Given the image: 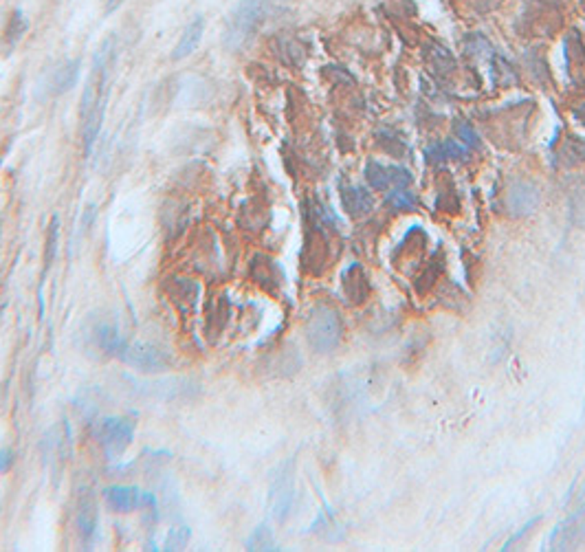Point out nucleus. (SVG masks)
<instances>
[{"label":"nucleus","instance_id":"obj_6","mask_svg":"<svg viewBox=\"0 0 585 552\" xmlns=\"http://www.w3.org/2000/svg\"><path fill=\"white\" fill-rule=\"evenodd\" d=\"M104 502L113 513H130L137 508H154L157 499L150 493H143L137 486H108L104 488Z\"/></svg>","mask_w":585,"mask_h":552},{"label":"nucleus","instance_id":"obj_7","mask_svg":"<svg viewBox=\"0 0 585 552\" xmlns=\"http://www.w3.org/2000/svg\"><path fill=\"white\" fill-rule=\"evenodd\" d=\"M365 178L374 189H399L410 185L412 174L401 165H383L376 161H370L365 167Z\"/></svg>","mask_w":585,"mask_h":552},{"label":"nucleus","instance_id":"obj_10","mask_svg":"<svg viewBox=\"0 0 585 552\" xmlns=\"http://www.w3.org/2000/svg\"><path fill=\"white\" fill-rule=\"evenodd\" d=\"M77 73H79V62H64V64L55 66L49 79H46L44 91L49 95H62L75 84Z\"/></svg>","mask_w":585,"mask_h":552},{"label":"nucleus","instance_id":"obj_9","mask_svg":"<svg viewBox=\"0 0 585 552\" xmlns=\"http://www.w3.org/2000/svg\"><path fill=\"white\" fill-rule=\"evenodd\" d=\"M539 205V191L530 183H512L504 196V207L510 216H528Z\"/></svg>","mask_w":585,"mask_h":552},{"label":"nucleus","instance_id":"obj_23","mask_svg":"<svg viewBox=\"0 0 585 552\" xmlns=\"http://www.w3.org/2000/svg\"><path fill=\"white\" fill-rule=\"evenodd\" d=\"M11 464H14V451H11L9 447L0 449V475L7 473L11 469Z\"/></svg>","mask_w":585,"mask_h":552},{"label":"nucleus","instance_id":"obj_15","mask_svg":"<svg viewBox=\"0 0 585 552\" xmlns=\"http://www.w3.org/2000/svg\"><path fill=\"white\" fill-rule=\"evenodd\" d=\"M200 35H202V20H200V18H196V20L192 22V25H189V27L185 29L183 38L178 40V44H176V49H174L172 57H174V59H181V57H185V55H192V51L196 49L198 42H200Z\"/></svg>","mask_w":585,"mask_h":552},{"label":"nucleus","instance_id":"obj_21","mask_svg":"<svg viewBox=\"0 0 585 552\" xmlns=\"http://www.w3.org/2000/svg\"><path fill=\"white\" fill-rule=\"evenodd\" d=\"M458 137L462 139V143H467L469 148H477V146H480V137H477V132H475L469 124H460V126H458Z\"/></svg>","mask_w":585,"mask_h":552},{"label":"nucleus","instance_id":"obj_4","mask_svg":"<svg viewBox=\"0 0 585 552\" xmlns=\"http://www.w3.org/2000/svg\"><path fill=\"white\" fill-rule=\"evenodd\" d=\"M95 438L104 447L106 455L115 460L130 447V442L135 438V427L126 418H104L95 425Z\"/></svg>","mask_w":585,"mask_h":552},{"label":"nucleus","instance_id":"obj_19","mask_svg":"<svg viewBox=\"0 0 585 552\" xmlns=\"http://www.w3.org/2000/svg\"><path fill=\"white\" fill-rule=\"evenodd\" d=\"M247 550H276V542L269 531V526H260L247 539Z\"/></svg>","mask_w":585,"mask_h":552},{"label":"nucleus","instance_id":"obj_14","mask_svg":"<svg viewBox=\"0 0 585 552\" xmlns=\"http://www.w3.org/2000/svg\"><path fill=\"white\" fill-rule=\"evenodd\" d=\"M427 159L432 163H440V161H462L467 157V148L458 141H443V143H434V146L427 148Z\"/></svg>","mask_w":585,"mask_h":552},{"label":"nucleus","instance_id":"obj_22","mask_svg":"<svg viewBox=\"0 0 585 552\" xmlns=\"http://www.w3.org/2000/svg\"><path fill=\"white\" fill-rule=\"evenodd\" d=\"M49 245H46V264H49L55 256V247H57V218H53V225L49 229Z\"/></svg>","mask_w":585,"mask_h":552},{"label":"nucleus","instance_id":"obj_1","mask_svg":"<svg viewBox=\"0 0 585 552\" xmlns=\"http://www.w3.org/2000/svg\"><path fill=\"white\" fill-rule=\"evenodd\" d=\"M111 62H113V42L108 40L106 44H102V49L95 55L90 77L81 97V137L86 152L93 148L104 122V104H106V88H108V77H111Z\"/></svg>","mask_w":585,"mask_h":552},{"label":"nucleus","instance_id":"obj_11","mask_svg":"<svg viewBox=\"0 0 585 552\" xmlns=\"http://www.w3.org/2000/svg\"><path fill=\"white\" fill-rule=\"evenodd\" d=\"M93 339L97 341V345L102 348L106 354H113V356H119L124 348H126V339L122 337V334H119L117 326H113V323H106V321L95 326Z\"/></svg>","mask_w":585,"mask_h":552},{"label":"nucleus","instance_id":"obj_5","mask_svg":"<svg viewBox=\"0 0 585 552\" xmlns=\"http://www.w3.org/2000/svg\"><path fill=\"white\" fill-rule=\"evenodd\" d=\"M119 359L126 361L128 365L141 370V372H150V374L170 368V359H167V354L161 350V348H157L154 343H148V341L126 343L122 354H119Z\"/></svg>","mask_w":585,"mask_h":552},{"label":"nucleus","instance_id":"obj_12","mask_svg":"<svg viewBox=\"0 0 585 552\" xmlns=\"http://www.w3.org/2000/svg\"><path fill=\"white\" fill-rule=\"evenodd\" d=\"M341 200H343L345 211L352 216H365L374 207V198L370 196V191L363 187H343Z\"/></svg>","mask_w":585,"mask_h":552},{"label":"nucleus","instance_id":"obj_3","mask_svg":"<svg viewBox=\"0 0 585 552\" xmlns=\"http://www.w3.org/2000/svg\"><path fill=\"white\" fill-rule=\"evenodd\" d=\"M341 334H343V328H341V317L337 310L330 306H324V304L313 308V313L308 315V321H306V339L315 352L319 354L332 352L334 348L339 345Z\"/></svg>","mask_w":585,"mask_h":552},{"label":"nucleus","instance_id":"obj_18","mask_svg":"<svg viewBox=\"0 0 585 552\" xmlns=\"http://www.w3.org/2000/svg\"><path fill=\"white\" fill-rule=\"evenodd\" d=\"M189 537H192V531L187 526H174L170 533H167L165 542H163V550L172 552V550H183L189 544Z\"/></svg>","mask_w":585,"mask_h":552},{"label":"nucleus","instance_id":"obj_8","mask_svg":"<svg viewBox=\"0 0 585 552\" xmlns=\"http://www.w3.org/2000/svg\"><path fill=\"white\" fill-rule=\"evenodd\" d=\"M293 466L291 462L280 471V475L273 479L271 486V515L276 522H284L293 504Z\"/></svg>","mask_w":585,"mask_h":552},{"label":"nucleus","instance_id":"obj_20","mask_svg":"<svg viewBox=\"0 0 585 552\" xmlns=\"http://www.w3.org/2000/svg\"><path fill=\"white\" fill-rule=\"evenodd\" d=\"M278 53L286 59V62H300L302 55H304V49H302V44L293 38H280L278 40Z\"/></svg>","mask_w":585,"mask_h":552},{"label":"nucleus","instance_id":"obj_2","mask_svg":"<svg viewBox=\"0 0 585 552\" xmlns=\"http://www.w3.org/2000/svg\"><path fill=\"white\" fill-rule=\"evenodd\" d=\"M276 9H278L276 0H242L233 9L229 20H227L224 44L229 49H238V46L247 44L251 40V35L276 14Z\"/></svg>","mask_w":585,"mask_h":552},{"label":"nucleus","instance_id":"obj_16","mask_svg":"<svg viewBox=\"0 0 585 552\" xmlns=\"http://www.w3.org/2000/svg\"><path fill=\"white\" fill-rule=\"evenodd\" d=\"M27 27H29L27 18L22 16L20 11H14V14H11V18H9V22H7V27H5V33H3V38H5L7 46L18 44V40L22 38V35H25Z\"/></svg>","mask_w":585,"mask_h":552},{"label":"nucleus","instance_id":"obj_24","mask_svg":"<svg viewBox=\"0 0 585 552\" xmlns=\"http://www.w3.org/2000/svg\"><path fill=\"white\" fill-rule=\"evenodd\" d=\"M111 3H115V0H111Z\"/></svg>","mask_w":585,"mask_h":552},{"label":"nucleus","instance_id":"obj_13","mask_svg":"<svg viewBox=\"0 0 585 552\" xmlns=\"http://www.w3.org/2000/svg\"><path fill=\"white\" fill-rule=\"evenodd\" d=\"M77 533L81 539H88L93 537L95 528H97V508H95V502L93 497H81L79 499V506H77Z\"/></svg>","mask_w":585,"mask_h":552},{"label":"nucleus","instance_id":"obj_17","mask_svg":"<svg viewBox=\"0 0 585 552\" xmlns=\"http://www.w3.org/2000/svg\"><path fill=\"white\" fill-rule=\"evenodd\" d=\"M387 205L394 211H410V209H416V196L405 187L392 189L387 194Z\"/></svg>","mask_w":585,"mask_h":552}]
</instances>
